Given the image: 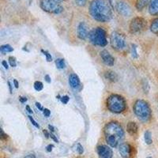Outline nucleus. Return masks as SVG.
I'll return each instance as SVG.
<instances>
[{
  "instance_id": "obj_1",
  "label": "nucleus",
  "mask_w": 158,
  "mask_h": 158,
  "mask_svg": "<svg viewBox=\"0 0 158 158\" xmlns=\"http://www.w3.org/2000/svg\"><path fill=\"white\" fill-rule=\"evenodd\" d=\"M89 13L95 20L106 22L112 17V13L105 0H93L89 6Z\"/></svg>"
},
{
  "instance_id": "obj_2",
  "label": "nucleus",
  "mask_w": 158,
  "mask_h": 158,
  "mask_svg": "<svg viewBox=\"0 0 158 158\" xmlns=\"http://www.w3.org/2000/svg\"><path fill=\"white\" fill-rule=\"evenodd\" d=\"M106 142L111 147L116 148L124 138V131L118 123L112 122L104 127Z\"/></svg>"
},
{
  "instance_id": "obj_3",
  "label": "nucleus",
  "mask_w": 158,
  "mask_h": 158,
  "mask_svg": "<svg viewBox=\"0 0 158 158\" xmlns=\"http://www.w3.org/2000/svg\"><path fill=\"white\" fill-rule=\"evenodd\" d=\"M127 103L123 97L117 94H112L108 97L107 100V108L110 112L113 113L123 112L125 111Z\"/></svg>"
},
{
  "instance_id": "obj_4",
  "label": "nucleus",
  "mask_w": 158,
  "mask_h": 158,
  "mask_svg": "<svg viewBox=\"0 0 158 158\" xmlns=\"http://www.w3.org/2000/svg\"><path fill=\"white\" fill-rule=\"evenodd\" d=\"M134 112L138 119L142 121H148L151 117V109L145 100H138L134 105Z\"/></svg>"
},
{
  "instance_id": "obj_5",
  "label": "nucleus",
  "mask_w": 158,
  "mask_h": 158,
  "mask_svg": "<svg viewBox=\"0 0 158 158\" xmlns=\"http://www.w3.org/2000/svg\"><path fill=\"white\" fill-rule=\"evenodd\" d=\"M89 39L93 45L104 47L108 44L105 30L100 27L93 29L89 33Z\"/></svg>"
},
{
  "instance_id": "obj_6",
  "label": "nucleus",
  "mask_w": 158,
  "mask_h": 158,
  "mask_svg": "<svg viewBox=\"0 0 158 158\" xmlns=\"http://www.w3.org/2000/svg\"><path fill=\"white\" fill-rule=\"evenodd\" d=\"M40 6L41 9L46 12L55 14H60L63 10V6L60 5V3H55L51 0H40Z\"/></svg>"
},
{
  "instance_id": "obj_7",
  "label": "nucleus",
  "mask_w": 158,
  "mask_h": 158,
  "mask_svg": "<svg viewBox=\"0 0 158 158\" xmlns=\"http://www.w3.org/2000/svg\"><path fill=\"white\" fill-rule=\"evenodd\" d=\"M110 44L114 49L122 51L126 48V39L120 33L113 32L110 36Z\"/></svg>"
},
{
  "instance_id": "obj_8",
  "label": "nucleus",
  "mask_w": 158,
  "mask_h": 158,
  "mask_svg": "<svg viewBox=\"0 0 158 158\" xmlns=\"http://www.w3.org/2000/svg\"><path fill=\"white\" fill-rule=\"evenodd\" d=\"M146 26V20L142 18H134L130 24V31L132 33H139Z\"/></svg>"
},
{
  "instance_id": "obj_9",
  "label": "nucleus",
  "mask_w": 158,
  "mask_h": 158,
  "mask_svg": "<svg viewBox=\"0 0 158 158\" xmlns=\"http://www.w3.org/2000/svg\"><path fill=\"white\" fill-rule=\"evenodd\" d=\"M116 10L124 17H130L132 14L131 6L124 1H119L116 4Z\"/></svg>"
},
{
  "instance_id": "obj_10",
  "label": "nucleus",
  "mask_w": 158,
  "mask_h": 158,
  "mask_svg": "<svg viewBox=\"0 0 158 158\" xmlns=\"http://www.w3.org/2000/svg\"><path fill=\"white\" fill-rule=\"evenodd\" d=\"M97 153L100 158H112V149L107 146H100L97 147Z\"/></svg>"
},
{
  "instance_id": "obj_11",
  "label": "nucleus",
  "mask_w": 158,
  "mask_h": 158,
  "mask_svg": "<svg viewBox=\"0 0 158 158\" xmlns=\"http://www.w3.org/2000/svg\"><path fill=\"white\" fill-rule=\"evenodd\" d=\"M100 57L102 59L103 63L105 64L106 66H112L115 63V59L112 55H111L110 53L108 52L107 50H103L100 51Z\"/></svg>"
},
{
  "instance_id": "obj_12",
  "label": "nucleus",
  "mask_w": 158,
  "mask_h": 158,
  "mask_svg": "<svg viewBox=\"0 0 158 158\" xmlns=\"http://www.w3.org/2000/svg\"><path fill=\"white\" fill-rule=\"evenodd\" d=\"M78 36L81 40H85L89 36L88 27L85 22H80L77 29Z\"/></svg>"
},
{
  "instance_id": "obj_13",
  "label": "nucleus",
  "mask_w": 158,
  "mask_h": 158,
  "mask_svg": "<svg viewBox=\"0 0 158 158\" xmlns=\"http://www.w3.org/2000/svg\"><path fill=\"white\" fill-rule=\"evenodd\" d=\"M131 146L128 143H122L119 146V151L122 157L129 158L131 155Z\"/></svg>"
},
{
  "instance_id": "obj_14",
  "label": "nucleus",
  "mask_w": 158,
  "mask_h": 158,
  "mask_svg": "<svg viewBox=\"0 0 158 158\" xmlns=\"http://www.w3.org/2000/svg\"><path fill=\"white\" fill-rule=\"evenodd\" d=\"M69 84L73 89H78L80 87V79L76 74H71L69 77Z\"/></svg>"
},
{
  "instance_id": "obj_15",
  "label": "nucleus",
  "mask_w": 158,
  "mask_h": 158,
  "mask_svg": "<svg viewBox=\"0 0 158 158\" xmlns=\"http://www.w3.org/2000/svg\"><path fill=\"white\" fill-rule=\"evenodd\" d=\"M149 12L151 15H158V0H150L149 3Z\"/></svg>"
},
{
  "instance_id": "obj_16",
  "label": "nucleus",
  "mask_w": 158,
  "mask_h": 158,
  "mask_svg": "<svg viewBox=\"0 0 158 158\" xmlns=\"http://www.w3.org/2000/svg\"><path fill=\"white\" fill-rule=\"evenodd\" d=\"M138 130V127L137 123L134 122H129L127 125V131L131 135H134L137 134Z\"/></svg>"
},
{
  "instance_id": "obj_17",
  "label": "nucleus",
  "mask_w": 158,
  "mask_h": 158,
  "mask_svg": "<svg viewBox=\"0 0 158 158\" xmlns=\"http://www.w3.org/2000/svg\"><path fill=\"white\" fill-rule=\"evenodd\" d=\"M104 78L107 79V80L110 81L112 82H116L118 81V75L116 72L114 71H112V70H108V71H106L104 73Z\"/></svg>"
},
{
  "instance_id": "obj_18",
  "label": "nucleus",
  "mask_w": 158,
  "mask_h": 158,
  "mask_svg": "<svg viewBox=\"0 0 158 158\" xmlns=\"http://www.w3.org/2000/svg\"><path fill=\"white\" fill-rule=\"evenodd\" d=\"M150 30L154 34H158V18H156L152 21L150 25Z\"/></svg>"
},
{
  "instance_id": "obj_19",
  "label": "nucleus",
  "mask_w": 158,
  "mask_h": 158,
  "mask_svg": "<svg viewBox=\"0 0 158 158\" xmlns=\"http://www.w3.org/2000/svg\"><path fill=\"white\" fill-rule=\"evenodd\" d=\"M148 3V0H138L136 3V8L138 10H142Z\"/></svg>"
},
{
  "instance_id": "obj_20",
  "label": "nucleus",
  "mask_w": 158,
  "mask_h": 158,
  "mask_svg": "<svg viewBox=\"0 0 158 158\" xmlns=\"http://www.w3.org/2000/svg\"><path fill=\"white\" fill-rule=\"evenodd\" d=\"M144 138H145V142L147 145H151L153 143V139H152V134L150 131H146L144 134Z\"/></svg>"
},
{
  "instance_id": "obj_21",
  "label": "nucleus",
  "mask_w": 158,
  "mask_h": 158,
  "mask_svg": "<svg viewBox=\"0 0 158 158\" xmlns=\"http://www.w3.org/2000/svg\"><path fill=\"white\" fill-rule=\"evenodd\" d=\"M55 65H56L58 69H60V70L64 69L66 67V63L64 59H57L55 60Z\"/></svg>"
},
{
  "instance_id": "obj_22",
  "label": "nucleus",
  "mask_w": 158,
  "mask_h": 158,
  "mask_svg": "<svg viewBox=\"0 0 158 158\" xmlns=\"http://www.w3.org/2000/svg\"><path fill=\"white\" fill-rule=\"evenodd\" d=\"M0 51L1 52L6 53V52H12L14 51V48L9 44H5V45H2L0 47Z\"/></svg>"
},
{
  "instance_id": "obj_23",
  "label": "nucleus",
  "mask_w": 158,
  "mask_h": 158,
  "mask_svg": "<svg viewBox=\"0 0 158 158\" xmlns=\"http://www.w3.org/2000/svg\"><path fill=\"white\" fill-rule=\"evenodd\" d=\"M131 56L133 57L134 59H138V51H137V45L134 44H131Z\"/></svg>"
},
{
  "instance_id": "obj_24",
  "label": "nucleus",
  "mask_w": 158,
  "mask_h": 158,
  "mask_svg": "<svg viewBox=\"0 0 158 158\" xmlns=\"http://www.w3.org/2000/svg\"><path fill=\"white\" fill-rule=\"evenodd\" d=\"M33 86H34L35 90L38 91V92H39V91H41L43 89H44V85H43V83L41 82H40V81H36V82H35Z\"/></svg>"
},
{
  "instance_id": "obj_25",
  "label": "nucleus",
  "mask_w": 158,
  "mask_h": 158,
  "mask_svg": "<svg viewBox=\"0 0 158 158\" xmlns=\"http://www.w3.org/2000/svg\"><path fill=\"white\" fill-rule=\"evenodd\" d=\"M41 52L44 54V55H45L46 57V60L48 61V62H51L52 61V57H51V54L48 51H44V50H41Z\"/></svg>"
},
{
  "instance_id": "obj_26",
  "label": "nucleus",
  "mask_w": 158,
  "mask_h": 158,
  "mask_svg": "<svg viewBox=\"0 0 158 158\" xmlns=\"http://www.w3.org/2000/svg\"><path fill=\"white\" fill-rule=\"evenodd\" d=\"M142 88H143V90H144V92L145 93H148L149 90V85L148 84V82L146 80H143V82H142Z\"/></svg>"
},
{
  "instance_id": "obj_27",
  "label": "nucleus",
  "mask_w": 158,
  "mask_h": 158,
  "mask_svg": "<svg viewBox=\"0 0 158 158\" xmlns=\"http://www.w3.org/2000/svg\"><path fill=\"white\" fill-rule=\"evenodd\" d=\"M9 63H10V66H12V67H15L16 66H17L16 59L14 57H12V56L9 57Z\"/></svg>"
},
{
  "instance_id": "obj_28",
  "label": "nucleus",
  "mask_w": 158,
  "mask_h": 158,
  "mask_svg": "<svg viewBox=\"0 0 158 158\" xmlns=\"http://www.w3.org/2000/svg\"><path fill=\"white\" fill-rule=\"evenodd\" d=\"M76 150H77V152H78L79 154H82V153H84L83 147H82V146L81 145L80 143H78V144H77V146H76Z\"/></svg>"
},
{
  "instance_id": "obj_29",
  "label": "nucleus",
  "mask_w": 158,
  "mask_h": 158,
  "mask_svg": "<svg viewBox=\"0 0 158 158\" xmlns=\"http://www.w3.org/2000/svg\"><path fill=\"white\" fill-rule=\"evenodd\" d=\"M60 100L63 104H66L69 102V100H70V97H69L67 95H65V96H63V97H61Z\"/></svg>"
},
{
  "instance_id": "obj_30",
  "label": "nucleus",
  "mask_w": 158,
  "mask_h": 158,
  "mask_svg": "<svg viewBox=\"0 0 158 158\" xmlns=\"http://www.w3.org/2000/svg\"><path fill=\"white\" fill-rule=\"evenodd\" d=\"M29 120H30V122L32 123V124H33V125L35 127L38 128V129L40 128V125H39V124H38V123H36V122L35 120H34V119H33V117H32V116H29Z\"/></svg>"
},
{
  "instance_id": "obj_31",
  "label": "nucleus",
  "mask_w": 158,
  "mask_h": 158,
  "mask_svg": "<svg viewBox=\"0 0 158 158\" xmlns=\"http://www.w3.org/2000/svg\"><path fill=\"white\" fill-rule=\"evenodd\" d=\"M87 3V0H76V3L77 5L80 6H85Z\"/></svg>"
},
{
  "instance_id": "obj_32",
  "label": "nucleus",
  "mask_w": 158,
  "mask_h": 158,
  "mask_svg": "<svg viewBox=\"0 0 158 158\" xmlns=\"http://www.w3.org/2000/svg\"><path fill=\"white\" fill-rule=\"evenodd\" d=\"M43 113H44V115L46 117H49L51 116V111L49 109H48V108H44V111H43Z\"/></svg>"
},
{
  "instance_id": "obj_33",
  "label": "nucleus",
  "mask_w": 158,
  "mask_h": 158,
  "mask_svg": "<svg viewBox=\"0 0 158 158\" xmlns=\"http://www.w3.org/2000/svg\"><path fill=\"white\" fill-rule=\"evenodd\" d=\"M36 108H38V109H39V110L40 111H44V108H43V107L42 106H41V104H40V103H39V102H36Z\"/></svg>"
},
{
  "instance_id": "obj_34",
  "label": "nucleus",
  "mask_w": 158,
  "mask_h": 158,
  "mask_svg": "<svg viewBox=\"0 0 158 158\" xmlns=\"http://www.w3.org/2000/svg\"><path fill=\"white\" fill-rule=\"evenodd\" d=\"M7 138V135H6V134L3 132V129H1V139L3 140L4 138Z\"/></svg>"
},
{
  "instance_id": "obj_35",
  "label": "nucleus",
  "mask_w": 158,
  "mask_h": 158,
  "mask_svg": "<svg viewBox=\"0 0 158 158\" xmlns=\"http://www.w3.org/2000/svg\"><path fill=\"white\" fill-rule=\"evenodd\" d=\"M19 100H20L21 103H25L27 101V98L24 97H19Z\"/></svg>"
},
{
  "instance_id": "obj_36",
  "label": "nucleus",
  "mask_w": 158,
  "mask_h": 158,
  "mask_svg": "<svg viewBox=\"0 0 158 158\" xmlns=\"http://www.w3.org/2000/svg\"><path fill=\"white\" fill-rule=\"evenodd\" d=\"M53 148H54V146H53V145H48V146L46 147V150L48 151V152H51V151L52 150Z\"/></svg>"
},
{
  "instance_id": "obj_37",
  "label": "nucleus",
  "mask_w": 158,
  "mask_h": 158,
  "mask_svg": "<svg viewBox=\"0 0 158 158\" xmlns=\"http://www.w3.org/2000/svg\"><path fill=\"white\" fill-rule=\"evenodd\" d=\"M2 65H3V66H4V68H6V70H7L8 68H9V66H8V63H7V62H6V60L2 61Z\"/></svg>"
},
{
  "instance_id": "obj_38",
  "label": "nucleus",
  "mask_w": 158,
  "mask_h": 158,
  "mask_svg": "<svg viewBox=\"0 0 158 158\" xmlns=\"http://www.w3.org/2000/svg\"><path fill=\"white\" fill-rule=\"evenodd\" d=\"M50 137L51 138H52L53 140L55 141V142H59V140H58V139H57V138H56V137H55V136L54 135V134H53L51 133H51H50Z\"/></svg>"
},
{
  "instance_id": "obj_39",
  "label": "nucleus",
  "mask_w": 158,
  "mask_h": 158,
  "mask_svg": "<svg viewBox=\"0 0 158 158\" xmlns=\"http://www.w3.org/2000/svg\"><path fill=\"white\" fill-rule=\"evenodd\" d=\"M44 79H45V81L47 82L48 83H51V78L50 76L48 75V74H47V75H45V77H44Z\"/></svg>"
},
{
  "instance_id": "obj_40",
  "label": "nucleus",
  "mask_w": 158,
  "mask_h": 158,
  "mask_svg": "<svg viewBox=\"0 0 158 158\" xmlns=\"http://www.w3.org/2000/svg\"><path fill=\"white\" fill-rule=\"evenodd\" d=\"M23 158H36V156L33 153H31V154H28V155H26Z\"/></svg>"
},
{
  "instance_id": "obj_41",
  "label": "nucleus",
  "mask_w": 158,
  "mask_h": 158,
  "mask_svg": "<svg viewBox=\"0 0 158 158\" xmlns=\"http://www.w3.org/2000/svg\"><path fill=\"white\" fill-rule=\"evenodd\" d=\"M43 133H44V134L45 135V137L47 138H49V137H50V134L48 133V131H46V130H44V131H43Z\"/></svg>"
},
{
  "instance_id": "obj_42",
  "label": "nucleus",
  "mask_w": 158,
  "mask_h": 158,
  "mask_svg": "<svg viewBox=\"0 0 158 158\" xmlns=\"http://www.w3.org/2000/svg\"><path fill=\"white\" fill-rule=\"evenodd\" d=\"M25 108H26V110L28 111V112L30 113V114H33V110H32V109H31L30 107H29V105H26V107H25Z\"/></svg>"
},
{
  "instance_id": "obj_43",
  "label": "nucleus",
  "mask_w": 158,
  "mask_h": 158,
  "mask_svg": "<svg viewBox=\"0 0 158 158\" xmlns=\"http://www.w3.org/2000/svg\"><path fill=\"white\" fill-rule=\"evenodd\" d=\"M48 129L50 130L51 133L55 132V127H54L52 125H48Z\"/></svg>"
},
{
  "instance_id": "obj_44",
  "label": "nucleus",
  "mask_w": 158,
  "mask_h": 158,
  "mask_svg": "<svg viewBox=\"0 0 158 158\" xmlns=\"http://www.w3.org/2000/svg\"><path fill=\"white\" fill-rule=\"evenodd\" d=\"M14 85L15 86V88L18 89V86H19V84H18V82L16 79H14Z\"/></svg>"
},
{
  "instance_id": "obj_45",
  "label": "nucleus",
  "mask_w": 158,
  "mask_h": 158,
  "mask_svg": "<svg viewBox=\"0 0 158 158\" xmlns=\"http://www.w3.org/2000/svg\"><path fill=\"white\" fill-rule=\"evenodd\" d=\"M7 84H8V86H9V89H10V93H12V85H11L10 82H7Z\"/></svg>"
},
{
  "instance_id": "obj_46",
  "label": "nucleus",
  "mask_w": 158,
  "mask_h": 158,
  "mask_svg": "<svg viewBox=\"0 0 158 158\" xmlns=\"http://www.w3.org/2000/svg\"><path fill=\"white\" fill-rule=\"evenodd\" d=\"M51 1H54V2H55V3H60L61 2H63V0H51Z\"/></svg>"
},
{
  "instance_id": "obj_47",
  "label": "nucleus",
  "mask_w": 158,
  "mask_h": 158,
  "mask_svg": "<svg viewBox=\"0 0 158 158\" xmlns=\"http://www.w3.org/2000/svg\"><path fill=\"white\" fill-rule=\"evenodd\" d=\"M147 158H153V157H147Z\"/></svg>"
}]
</instances>
